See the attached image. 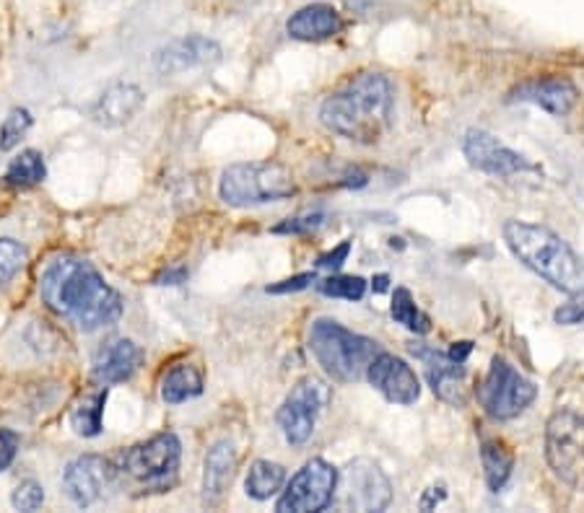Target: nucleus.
<instances>
[{
    "instance_id": "11",
    "label": "nucleus",
    "mask_w": 584,
    "mask_h": 513,
    "mask_svg": "<svg viewBox=\"0 0 584 513\" xmlns=\"http://www.w3.org/2000/svg\"><path fill=\"white\" fill-rule=\"evenodd\" d=\"M117 482H120V470H117V464L113 459L99 457V453H84V457H76L63 472L65 493H68L71 501L81 505V509L102 503L105 498L113 495Z\"/></svg>"
},
{
    "instance_id": "9",
    "label": "nucleus",
    "mask_w": 584,
    "mask_h": 513,
    "mask_svg": "<svg viewBox=\"0 0 584 513\" xmlns=\"http://www.w3.org/2000/svg\"><path fill=\"white\" fill-rule=\"evenodd\" d=\"M338 490V470L325 459H309L294 474L284 495L278 498V513H315L325 511L332 503Z\"/></svg>"
},
{
    "instance_id": "20",
    "label": "nucleus",
    "mask_w": 584,
    "mask_h": 513,
    "mask_svg": "<svg viewBox=\"0 0 584 513\" xmlns=\"http://www.w3.org/2000/svg\"><path fill=\"white\" fill-rule=\"evenodd\" d=\"M236 470V451L232 441L213 443L205 453V472H203V498L209 505L221 503V498L232 485Z\"/></svg>"
},
{
    "instance_id": "39",
    "label": "nucleus",
    "mask_w": 584,
    "mask_h": 513,
    "mask_svg": "<svg viewBox=\"0 0 584 513\" xmlns=\"http://www.w3.org/2000/svg\"><path fill=\"white\" fill-rule=\"evenodd\" d=\"M445 495H447V493H445V485L439 488V493H434V488H432V490H428V493H426L424 501H421V509H424V511L434 509L436 503H442V501H445Z\"/></svg>"
},
{
    "instance_id": "33",
    "label": "nucleus",
    "mask_w": 584,
    "mask_h": 513,
    "mask_svg": "<svg viewBox=\"0 0 584 513\" xmlns=\"http://www.w3.org/2000/svg\"><path fill=\"white\" fill-rule=\"evenodd\" d=\"M559 324H580L584 319V291L582 293H574V299L564 303V307L556 309V314H553Z\"/></svg>"
},
{
    "instance_id": "21",
    "label": "nucleus",
    "mask_w": 584,
    "mask_h": 513,
    "mask_svg": "<svg viewBox=\"0 0 584 513\" xmlns=\"http://www.w3.org/2000/svg\"><path fill=\"white\" fill-rule=\"evenodd\" d=\"M146 96L138 86L132 84H117L113 88H107L102 94V99L96 101L94 107V120L105 128H117V125H125L132 117L138 115V109L144 107Z\"/></svg>"
},
{
    "instance_id": "25",
    "label": "nucleus",
    "mask_w": 584,
    "mask_h": 513,
    "mask_svg": "<svg viewBox=\"0 0 584 513\" xmlns=\"http://www.w3.org/2000/svg\"><path fill=\"white\" fill-rule=\"evenodd\" d=\"M107 386L105 389L88 394V397L81 399V403L73 407L71 413V428L76 430L78 436L94 438L102 434V418H105V405H107Z\"/></svg>"
},
{
    "instance_id": "6",
    "label": "nucleus",
    "mask_w": 584,
    "mask_h": 513,
    "mask_svg": "<svg viewBox=\"0 0 584 513\" xmlns=\"http://www.w3.org/2000/svg\"><path fill=\"white\" fill-rule=\"evenodd\" d=\"M182 443L177 434L167 430L149 438L146 443L130 446L115 459L120 478L138 482L146 490H167L174 485L177 470H180Z\"/></svg>"
},
{
    "instance_id": "17",
    "label": "nucleus",
    "mask_w": 584,
    "mask_h": 513,
    "mask_svg": "<svg viewBox=\"0 0 584 513\" xmlns=\"http://www.w3.org/2000/svg\"><path fill=\"white\" fill-rule=\"evenodd\" d=\"M144 363V351L132 340H113L105 348H99V353L94 355L92 374L99 384H123L132 378V374Z\"/></svg>"
},
{
    "instance_id": "35",
    "label": "nucleus",
    "mask_w": 584,
    "mask_h": 513,
    "mask_svg": "<svg viewBox=\"0 0 584 513\" xmlns=\"http://www.w3.org/2000/svg\"><path fill=\"white\" fill-rule=\"evenodd\" d=\"M309 282H315V272H305V275H294L284 282H276V286H268V293H297L309 288Z\"/></svg>"
},
{
    "instance_id": "40",
    "label": "nucleus",
    "mask_w": 584,
    "mask_h": 513,
    "mask_svg": "<svg viewBox=\"0 0 584 513\" xmlns=\"http://www.w3.org/2000/svg\"><path fill=\"white\" fill-rule=\"evenodd\" d=\"M387 282H390L387 275H380V278H374V291L384 293V291H387Z\"/></svg>"
},
{
    "instance_id": "31",
    "label": "nucleus",
    "mask_w": 584,
    "mask_h": 513,
    "mask_svg": "<svg viewBox=\"0 0 584 513\" xmlns=\"http://www.w3.org/2000/svg\"><path fill=\"white\" fill-rule=\"evenodd\" d=\"M42 503H44V488L34 480H24L11 495V505L17 511H29V513L40 511Z\"/></svg>"
},
{
    "instance_id": "5",
    "label": "nucleus",
    "mask_w": 584,
    "mask_h": 513,
    "mask_svg": "<svg viewBox=\"0 0 584 513\" xmlns=\"http://www.w3.org/2000/svg\"><path fill=\"white\" fill-rule=\"evenodd\" d=\"M219 195L232 207H255L280 203L297 195L291 171L276 161L234 163L221 174Z\"/></svg>"
},
{
    "instance_id": "7",
    "label": "nucleus",
    "mask_w": 584,
    "mask_h": 513,
    "mask_svg": "<svg viewBox=\"0 0 584 513\" xmlns=\"http://www.w3.org/2000/svg\"><path fill=\"white\" fill-rule=\"evenodd\" d=\"M545 459L564 485L584 493V415L561 410L545 426Z\"/></svg>"
},
{
    "instance_id": "13",
    "label": "nucleus",
    "mask_w": 584,
    "mask_h": 513,
    "mask_svg": "<svg viewBox=\"0 0 584 513\" xmlns=\"http://www.w3.org/2000/svg\"><path fill=\"white\" fill-rule=\"evenodd\" d=\"M463 153L472 169L486 171V174L493 177H512L535 169L522 153L499 143V138H493L491 132L486 130H468L463 143Z\"/></svg>"
},
{
    "instance_id": "15",
    "label": "nucleus",
    "mask_w": 584,
    "mask_h": 513,
    "mask_svg": "<svg viewBox=\"0 0 584 513\" xmlns=\"http://www.w3.org/2000/svg\"><path fill=\"white\" fill-rule=\"evenodd\" d=\"M411 353L426 363L428 384H432L436 397L449 405H465V399H468V374H465L463 363L453 361L447 353H439L436 348L421 345V342L411 345Z\"/></svg>"
},
{
    "instance_id": "36",
    "label": "nucleus",
    "mask_w": 584,
    "mask_h": 513,
    "mask_svg": "<svg viewBox=\"0 0 584 513\" xmlns=\"http://www.w3.org/2000/svg\"><path fill=\"white\" fill-rule=\"evenodd\" d=\"M349 252H351V242H343L338 249H332L328 255L317 259V267H320V270H338V267L346 263V257H349Z\"/></svg>"
},
{
    "instance_id": "4",
    "label": "nucleus",
    "mask_w": 584,
    "mask_h": 513,
    "mask_svg": "<svg viewBox=\"0 0 584 513\" xmlns=\"http://www.w3.org/2000/svg\"><path fill=\"white\" fill-rule=\"evenodd\" d=\"M309 351L322 371L336 382H359L367 376L369 363L374 361L380 345L372 338L346 330L336 319H315L309 327Z\"/></svg>"
},
{
    "instance_id": "2",
    "label": "nucleus",
    "mask_w": 584,
    "mask_h": 513,
    "mask_svg": "<svg viewBox=\"0 0 584 513\" xmlns=\"http://www.w3.org/2000/svg\"><path fill=\"white\" fill-rule=\"evenodd\" d=\"M320 122L340 138L372 146L393 122V86L380 73H364L325 99Z\"/></svg>"
},
{
    "instance_id": "10",
    "label": "nucleus",
    "mask_w": 584,
    "mask_h": 513,
    "mask_svg": "<svg viewBox=\"0 0 584 513\" xmlns=\"http://www.w3.org/2000/svg\"><path fill=\"white\" fill-rule=\"evenodd\" d=\"M330 403V389L317 378H305L278 407V428L291 446H305L315 434L317 418Z\"/></svg>"
},
{
    "instance_id": "18",
    "label": "nucleus",
    "mask_w": 584,
    "mask_h": 513,
    "mask_svg": "<svg viewBox=\"0 0 584 513\" xmlns=\"http://www.w3.org/2000/svg\"><path fill=\"white\" fill-rule=\"evenodd\" d=\"M343 17L328 3L305 6L286 21V32L299 42H322L343 32Z\"/></svg>"
},
{
    "instance_id": "23",
    "label": "nucleus",
    "mask_w": 584,
    "mask_h": 513,
    "mask_svg": "<svg viewBox=\"0 0 584 513\" xmlns=\"http://www.w3.org/2000/svg\"><path fill=\"white\" fill-rule=\"evenodd\" d=\"M480 459H484L486 485H489L491 493H499L507 485V480L512 478L514 453L507 449V443L491 438V441H484V446H480Z\"/></svg>"
},
{
    "instance_id": "24",
    "label": "nucleus",
    "mask_w": 584,
    "mask_h": 513,
    "mask_svg": "<svg viewBox=\"0 0 584 513\" xmlns=\"http://www.w3.org/2000/svg\"><path fill=\"white\" fill-rule=\"evenodd\" d=\"M284 482H286L284 467L268 462V459H257L247 472L245 490L249 498H255V501H268V498L284 490Z\"/></svg>"
},
{
    "instance_id": "34",
    "label": "nucleus",
    "mask_w": 584,
    "mask_h": 513,
    "mask_svg": "<svg viewBox=\"0 0 584 513\" xmlns=\"http://www.w3.org/2000/svg\"><path fill=\"white\" fill-rule=\"evenodd\" d=\"M19 449V438L11 430H0V472L9 470L13 459H17Z\"/></svg>"
},
{
    "instance_id": "22",
    "label": "nucleus",
    "mask_w": 584,
    "mask_h": 513,
    "mask_svg": "<svg viewBox=\"0 0 584 513\" xmlns=\"http://www.w3.org/2000/svg\"><path fill=\"white\" fill-rule=\"evenodd\" d=\"M203 394V374L190 363L169 368L161 378V399L167 405H182L188 399H195Z\"/></svg>"
},
{
    "instance_id": "3",
    "label": "nucleus",
    "mask_w": 584,
    "mask_h": 513,
    "mask_svg": "<svg viewBox=\"0 0 584 513\" xmlns=\"http://www.w3.org/2000/svg\"><path fill=\"white\" fill-rule=\"evenodd\" d=\"M505 242L528 270L541 275L556 291L569 296L584 291V265L580 255L551 228L535 226V223L507 221Z\"/></svg>"
},
{
    "instance_id": "28",
    "label": "nucleus",
    "mask_w": 584,
    "mask_h": 513,
    "mask_svg": "<svg viewBox=\"0 0 584 513\" xmlns=\"http://www.w3.org/2000/svg\"><path fill=\"white\" fill-rule=\"evenodd\" d=\"M34 117L32 111L24 107H13L6 117L3 125H0V151H13L21 140L26 138V132L32 130Z\"/></svg>"
},
{
    "instance_id": "19",
    "label": "nucleus",
    "mask_w": 584,
    "mask_h": 513,
    "mask_svg": "<svg viewBox=\"0 0 584 513\" xmlns=\"http://www.w3.org/2000/svg\"><path fill=\"white\" fill-rule=\"evenodd\" d=\"M517 99L532 101L551 115L561 117L574 109V104L580 101V92L569 78H541L517 88Z\"/></svg>"
},
{
    "instance_id": "37",
    "label": "nucleus",
    "mask_w": 584,
    "mask_h": 513,
    "mask_svg": "<svg viewBox=\"0 0 584 513\" xmlns=\"http://www.w3.org/2000/svg\"><path fill=\"white\" fill-rule=\"evenodd\" d=\"M472 351V342H455L453 348H449V359L457 361V363H465V359H468Z\"/></svg>"
},
{
    "instance_id": "1",
    "label": "nucleus",
    "mask_w": 584,
    "mask_h": 513,
    "mask_svg": "<svg viewBox=\"0 0 584 513\" xmlns=\"http://www.w3.org/2000/svg\"><path fill=\"white\" fill-rule=\"evenodd\" d=\"M40 296L53 314L84 332L105 330L123 317V296L92 263L71 255L57 257L44 267Z\"/></svg>"
},
{
    "instance_id": "41",
    "label": "nucleus",
    "mask_w": 584,
    "mask_h": 513,
    "mask_svg": "<svg viewBox=\"0 0 584 513\" xmlns=\"http://www.w3.org/2000/svg\"><path fill=\"white\" fill-rule=\"evenodd\" d=\"M346 6H349V9H353V11H361L367 6V0H346Z\"/></svg>"
},
{
    "instance_id": "16",
    "label": "nucleus",
    "mask_w": 584,
    "mask_h": 513,
    "mask_svg": "<svg viewBox=\"0 0 584 513\" xmlns=\"http://www.w3.org/2000/svg\"><path fill=\"white\" fill-rule=\"evenodd\" d=\"M221 57V47L209 36H180V40L167 42L164 47L157 50L153 55V68L161 76H174L192 68H203V65L216 63Z\"/></svg>"
},
{
    "instance_id": "38",
    "label": "nucleus",
    "mask_w": 584,
    "mask_h": 513,
    "mask_svg": "<svg viewBox=\"0 0 584 513\" xmlns=\"http://www.w3.org/2000/svg\"><path fill=\"white\" fill-rule=\"evenodd\" d=\"M184 278H188V270H184V267H180V270H169L159 278V286H180V282H184Z\"/></svg>"
},
{
    "instance_id": "30",
    "label": "nucleus",
    "mask_w": 584,
    "mask_h": 513,
    "mask_svg": "<svg viewBox=\"0 0 584 513\" xmlns=\"http://www.w3.org/2000/svg\"><path fill=\"white\" fill-rule=\"evenodd\" d=\"M26 249L13 239H0V286L17 278L21 267L26 265Z\"/></svg>"
},
{
    "instance_id": "8",
    "label": "nucleus",
    "mask_w": 584,
    "mask_h": 513,
    "mask_svg": "<svg viewBox=\"0 0 584 513\" xmlns=\"http://www.w3.org/2000/svg\"><path fill=\"white\" fill-rule=\"evenodd\" d=\"M538 397V386L522 376L507 359H493L484 384L478 386V403L493 420H512L528 410Z\"/></svg>"
},
{
    "instance_id": "32",
    "label": "nucleus",
    "mask_w": 584,
    "mask_h": 513,
    "mask_svg": "<svg viewBox=\"0 0 584 513\" xmlns=\"http://www.w3.org/2000/svg\"><path fill=\"white\" fill-rule=\"evenodd\" d=\"M325 221L322 213H309V215H299V218H288L284 223H278L273 228V234H309L315 228H320Z\"/></svg>"
},
{
    "instance_id": "12",
    "label": "nucleus",
    "mask_w": 584,
    "mask_h": 513,
    "mask_svg": "<svg viewBox=\"0 0 584 513\" xmlns=\"http://www.w3.org/2000/svg\"><path fill=\"white\" fill-rule=\"evenodd\" d=\"M340 482V505L353 511H384L393 498L387 474L372 459H353Z\"/></svg>"
},
{
    "instance_id": "29",
    "label": "nucleus",
    "mask_w": 584,
    "mask_h": 513,
    "mask_svg": "<svg viewBox=\"0 0 584 513\" xmlns=\"http://www.w3.org/2000/svg\"><path fill=\"white\" fill-rule=\"evenodd\" d=\"M320 293L332 296V299L361 301L367 293V280L359 275H336V278H325L320 282Z\"/></svg>"
},
{
    "instance_id": "26",
    "label": "nucleus",
    "mask_w": 584,
    "mask_h": 513,
    "mask_svg": "<svg viewBox=\"0 0 584 513\" xmlns=\"http://www.w3.org/2000/svg\"><path fill=\"white\" fill-rule=\"evenodd\" d=\"M44 177H47V167H44V156L34 148H26L21 151L17 159L9 163V171H6V182L17 190H29L36 188Z\"/></svg>"
},
{
    "instance_id": "27",
    "label": "nucleus",
    "mask_w": 584,
    "mask_h": 513,
    "mask_svg": "<svg viewBox=\"0 0 584 513\" xmlns=\"http://www.w3.org/2000/svg\"><path fill=\"white\" fill-rule=\"evenodd\" d=\"M390 314H393L397 324H403L405 330H411L416 334H426L428 330H432V319H428L424 311L416 307V301H413L408 288H395Z\"/></svg>"
},
{
    "instance_id": "14",
    "label": "nucleus",
    "mask_w": 584,
    "mask_h": 513,
    "mask_svg": "<svg viewBox=\"0 0 584 513\" xmlns=\"http://www.w3.org/2000/svg\"><path fill=\"white\" fill-rule=\"evenodd\" d=\"M367 378L393 405H413L421 397L416 371L393 353H376L367 368Z\"/></svg>"
}]
</instances>
